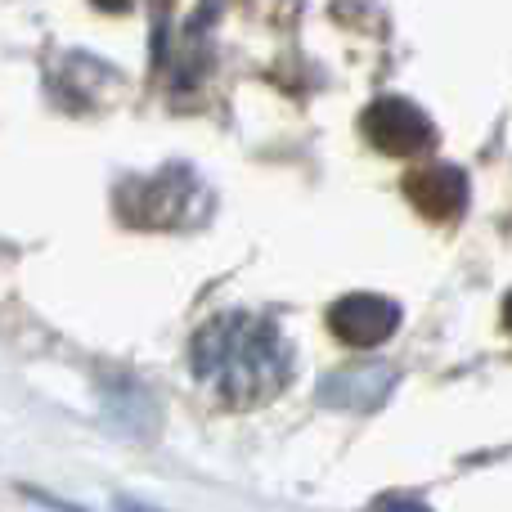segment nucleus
<instances>
[{"label":"nucleus","instance_id":"f257e3e1","mask_svg":"<svg viewBox=\"0 0 512 512\" xmlns=\"http://www.w3.org/2000/svg\"><path fill=\"white\" fill-rule=\"evenodd\" d=\"M194 378L230 409H261L292 382V346L265 315L230 310L207 319L189 342Z\"/></svg>","mask_w":512,"mask_h":512},{"label":"nucleus","instance_id":"f03ea898","mask_svg":"<svg viewBox=\"0 0 512 512\" xmlns=\"http://www.w3.org/2000/svg\"><path fill=\"white\" fill-rule=\"evenodd\" d=\"M117 216L135 230H185L207 216V194L189 167L131 176L117 185Z\"/></svg>","mask_w":512,"mask_h":512},{"label":"nucleus","instance_id":"7ed1b4c3","mask_svg":"<svg viewBox=\"0 0 512 512\" xmlns=\"http://www.w3.org/2000/svg\"><path fill=\"white\" fill-rule=\"evenodd\" d=\"M360 135L378 153H387V158H414V153H427L436 144L432 117L400 95L373 99V104L360 113Z\"/></svg>","mask_w":512,"mask_h":512},{"label":"nucleus","instance_id":"20e7f679","mask_svg":"<svg viewBox=\"0 0 512 512\" xmlns=\"http://www.w3.org/2000/svg\"><path fill=\"white\" fill-rule=\"evenodd\" d=\"M328 328L351 351H373L400 328V306L391 297H378V292H346L328 310Z\"/></svg>","mask_w":512,"mask_h":512},{"label":"nucleus","instance_id":"39448f33","mask_svg":"<svg viewBox=\"0 0 512 512\" xmlns=\"http://www.w3.org/2000/svg\"><path fill=\"white\" fill-rule=\"evenodd\" d=\"M405 198L427 221H459L468 207V176L450 162H432L405 176Z\"/></svg>","mask_w":512,"mask_h":512},{"label":"nucleus","instance_id":"423d86ee","mask_svg":"<svg viewBox=\"0 0 512 512\" xmlns=\"http://www.w3.org/2000/svg\"><path fill=\"white\" fill-rule=\"evenodd\" d=\"M104 400H108V414H113L117 427H126V432H135V436H144V441H149L153 427L144 423L135 409H140V405H144V409H158V405H153V396L140 387V382H135V378H117L113 387L104 391Z\"/></svg>","mask_w":512,"mask_h":512},{"label":"nucleus","instance_id":"0eeeda50","mask_svg":"<svg viewBox=\"0 0 512 512\" xmlns=\"http://www.w3.org/2000/svg\"><path fill=\"white\" fill-rule=\"evenodd\" d=\"M373 512H432V508L414 495H382L378 504H373Z\"/></svg>","mask_w":512,"mask_h":512},{"label":"nucleus","instance_id":"6e6552de","mask_svg":"<svg viewBox=\"0 0 512 512\" xmlns=\"http://www.w3.org/2000/svg\"><path fill=\"white\" fill-rule=\"evenodd\" d=\"M504 324H508V333H512V292L504 297Z\"/></svg>","mask_w":512,"mask_h":512},{"label":"nucleus","instance_id":"1a4fd4ad","mask_svg":"<svg viewBox=\"0 0 512 512\" xmlns=\"http://www.w3.org/2000/svg\"><path fill=\"white\" fill-rule=\"evenodd\" d=\"M117 512H144V508H135V504H117Z\"/></svg>","mask_w":512,"mask_h":512}]
</instances>
